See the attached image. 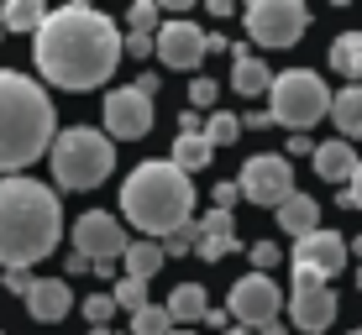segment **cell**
I'll return each instance as SVG.
<instances>
[{"mask_svg": "<svg viewBox=\"0 0 362 335\" xmlns=\"http://www.w3.org/2000/svg\"><path fill=\"white\" fill-rule=\"evenodd\" d=\"M37 73L58 90H95L105 84L121 63V32L110 16H100L95 6H58L47 11V21L37 27Z\"/></svg>", "mask_w": 362, "mask_h": 335, "instance_id": "1", "label": "cell"}, {"mask_svg": "<svg viewBox=\"0 0 362 335\" xmlns=\"http://www.w3.org/2000/svg\"><path fill=\"white\" fill-rule=\"evenodd\" d=\"M64 236V205L37 178H0V267L27 272Z\"/></svg>", "mask_w": 362, "mask_h": 335, "instance_id": "2", "label": "cell"}, {"mask_svg": "<svg viewBox=\"0 0 362 335\" xmlns=\"http://www.w3.org/2000/svg\"><path fill=\"white\" fill-rule=\"evenodd\" d=\"M53 100L37 79L16 68H0V178H16V168H32L53 147Z\"/></svg>", "mask_w": 362, "mask_h": 335, "instance_id": "3", "label": "cell"}, {"mask_svg": "<svg viewBox=\"0 0 362 335\" xmlns=\"http://www.w3.org/2000/svg\"><path fill=\"white\" fill-rule=\"evenodd\" d=\"M121 209H127V220L136 231H147V241H163L179 226H189L194 183H189V173L153 157V163L132 168V178L121 183Z\"/></svg>", "mask_w": 362, "mask_h": 335, "instance_id": "4", "label": "cell"}, {"mask_svg": "<svg viewBox=\"0 0 362 335\" xmlns=\"http://www.w3.org/2000/svg\"><path fill=\"white\" fill-rule=\"evenodd\" d=\"M53 178L58 189H100V183L110 178V168H116V147H110L105 131H90V126H69L53 136Z\"/></svg>", "mask_w": 362, "mask_h": 335, "instance_id": "5", "label": "cell"}, {"mask_svg": "<svg viewBox=\"0 0 362 335\" xmlns=\"http://www.w3.org/2000/svg\"><path fill=\"white\" fill-rule=\"evenodd\" d=\"M326 110H331V95H326V79L315 68L273 73V90H268V121L273 126H294V136H305V126H315Z\"/></svg>", "mask_w": 362, "mask_h": 335, "instance_id": "6", "label": "cell"}, {"mask_svg": "<svg viewBox=\"0 0 362 335\" xmlns=\"http://www.w3.org/2000/svg\"><path fill=\"white\" fill-rule=\"evenodd\" d=\"M310 27V11L299 0H252L247 6V37L257 47H294Z\"/></svg>", "mask_w": 362, "mask_h": 335, "instance_id": "7", "label": "cell"}, {"mask_svg": "<svg viewBox=\"0 0 362 335\" xmlns=\"http://www.w3.org/2000/svg\"><path fill=\"white\" fill-rule=\"evenodd\" d=\"M236 189H242V200H252V205H273V209H279V205L294 194V163H289L284 152H257L252 163L242 168Z\"/></svg>", "mask_w": 362, "mask_h": 335, "instance_id": "8", "label": "cell"}, {"mask_svg": "<svg viewBox=\"0 0 362 335\" xmlns=\"http://www.w3.org/2000/svg\"><path fill=\"white\" fill-rule=\"evenodd\" d=\"M127 231H121L116 215H105V209H84L79 220H74V252L90 257V262H121L127 257Z\"/></svg>", "mask_w": 362, "mask_h": 335, "instance_id": "9", "label": "cell"}, {"mask_svg": "<svg viewBox=\"0 0 362 335\" xmlns=\"http://www.w3.org/2000/svg\"><path fill=\"white\" fill-rule=\"evenodd\" d=\"M231 315L242 319V330H263L279 319V309H284V288L268 278V272H252V278H242L231 288Z\"/></svg>", "mask_w": 362, "mask_h": 335, "instance_id": "10", "label": "cell"}, {"mask_svg": "<svg viewBox=\"0 0 362 335\" xmlns=\"http://www.w3.org/2000/svg\"><path fill=\"white\" fill-rule=\"evenodd\" d=\"M153 126V95L127 84V90H110L105 95V136H116V142H136V136H147Z\"/></svg>", "mask_w": 362, "mask_h": 335, "instance_id": "11", "label": "cell"}, {"mask_svg": "<svg viewBox=\"0 0 362 335\" xmlns=\"http://www.w3.org/2000/svg\"><path fill=\"white\" fill-rule=\"evenodd\" d=\"M289 315L299 330L320 335L336 319V293L326 278H315V272H294V293H289Z\"/></svg>", "mask_w": 362, "mask_h": 335, "instance_id": "12", "label": "cell"}, {"mask_svg": "<svg viewBox=\"0 0 362 335\" xmlns=\"http://www.w3.org/2000/svg\"><path fill=\"white\" fill-rule=\"evenodd\" d=\"M346 252H352V246H346V236H336V231H310L305 241H294V272H315V278H336V272L346 267Z\"/></svg>", "mask_w": 362, "mask_h": 335, "instance_id": "13", "label": "cell"}, {"mask_svg": "<svg viewBox=\"0 0 362 335\" xmlns=\"http://www.w3.org/2000/svg\"><path fill=\"white\" fill-rule=\"evenodd\" d=\"M205 37L210 32H199V21L173 16V21L158 27V58H163L168 68H199V58H205Z\"/></svg>", "mask_w": 362, "mask_h": 335, "instance_id": "14", "label": "cell"}, {"mask_svg": "<svg viewBox=\"0 0 362 335\" xmlns=\"http://www.w3.org/2000/svg\"><path fill=\"white\" fill-rule=\"evenodd\" d=\"M74 309V293L64 278H32V293H27V315L37 319V325H58Z\"/></svg>", "mask_w": 362, "mask_h": 335, "instance_id": "15", "label": "cell"}, {"mask_svg": "<svg viewBox=\"0 0 362 335\" xmlns=\"http://www.w3.org/2000/svg\"><path fill=\"white\" fill-rule=\"evenodd\" d=\"M310 163H315V173H320L326 183H352V173H357L362 157L352 152V142H341V136H336V142H320L315 152H310Z\"/></svg>", "mask_w": 362, "mask_h": 335, "instance_id": "16", "label": "cell"}, {"mask_svg": "<svg viewBox=\"0 0 362 335\" xmlns=\"http://www.w3.org/2000/svg\"><path fill=\"white\" fill-rule=\"evenodd\" d=\"M231 90L242 95H268L273 90V68L263 63L257 53H242V47H231Z\"/></svg>", "mask_w": 362, "mask_h": 335, "instance_id": "17", "label": "cell"}, {"mask_svg": "<svg viewBox=\"0 0 362 335\" xmlns=\"http://www.w3.org/2000/svg\"><path fill=\"white\" fill-rule=\"evenodd\" d=\"M273 215H279V226H284V236H294V241H305L310 231H320V205L310 200V194H289V200H284L279 209H273Z\"/></svg>", "mask_w": 362, "mask_h": 335, "instance_id": "18", "label": "cell"}, {"mask_svg": "<svg viewBox=\"0 0 362 335\" xmlns=\"http://www.w3.org/2000/svg\"><path fill=\"white\" fill-rule=\"evenodd\" d=\"M331 121L341 126V142L362 136V84H346V90L331 95Z\"/></svg>", "mask_w": 362, "mask_h": 335, "instance_id": "19", "label": "cell"}, {"mask_svg": "<svg viewBox=\"0 0 362 335\" xmlns=\"http://www.w3.org/2000/svg\"><path fill=\"white\" fill-rule=\"evenodd\" d=\"M42 21H47L42 0H6V6H0V27H6V32H32L37 37Z\"/></svg>", "mask_w": 362, "mask_h": 335, "instance_id": "20", "label": "cell"}, {"mask_svg": "<svg viewBox=\"0 0 362 335\" xmlns=\"http://www.w3.org/2000/svg\"><path fill=\"white\" fill-rule=\"evenodd\" d=\"M210 157H216V147H210L205 131H199V136H179V142H173L168 163L179 168V173H199V168H210Z\"/></svg>", "mask_w": 362, "mask_h": 335, "instance_id": "21", "label": "cell"}, {"mask_svg": "<svg viewBox=\"0 0 362 335\" xmlns=\"http://www.w3.org/2000/svg\"><path fill=\"white\" fill-rule=\"evenodd\" d=\"M121 262H127V278L147 283V278H153L158 267H163V241H132Z\"/></svg>", "mask_w": 362, "mask_h": 335, "instance_id": "22", "label": "cell"}, {"mask_svg": "<svg viewBox=\"0 0 362 335\" xmlns=\"http://www.w3.org/2000/svg\"><path fill=\"white\" fill-rule=\"evenodd\" d=\"M168 319H205L210 315V304H205V288L199 283H179V288L168 293Z\"/></svg>", "mask_w": 362, "mask_h": 335, "instance_id": "23", "label": "cell"}, {"mask_svg": "<svg viewBox=\"0 0 362 335\" xmlns=\"http://www.w3.org/2000/svg\"><path fill=\"white\" fill-rule=\"evenodd\" d=\"M331 68L346 79H362V32H341L331 42Z\"/></svg>", "mask_w": 362, "mask_h": 335, "instance_id": "24", "label": "cell"}, {"mask_svg": "<svg viewBox=\"0 0 362 335\" xmlns=\"http://www.w3.org/2000/svg\"><path fill=\"white\" fill-rule=\"evenodd\" d=\"M199 131H205V142H210V147H226V142H236V136H242V121L226 116V110H216V116H210Z\"/></svg>", "mask_w": 362, "mask_h": 335, "instance_id": "25", "label": "cell"}, {"mask_svg": "<svg viewBox=\"0 0 362 335\" xmlns=\"http://www.w3.org/2000/svg\"><path fill=\"white\" fill-rule=\"evenodd\" d=\"M168 330H173V319H168V309H158V304H147V309L132 315V335H168Z\"/></svg>", "mask_w": 362, "mask_h": 335, "instance_id": "26", "label": "cell"}, {"mask_svg": "<svg viewBox=\"0 0 362 335\" xmlns=\"http://www.w3.org/2000/svg\"><path fill=\"white\" fill-rule=\"evenodd\" d=\"M110 299H116V309H147V283H136V278H121L116 288H110Z\"/></svg>", "mask_w": 362, "mask_h": 335, "instance_id": "27", "label": "cell"}, {"mask_svg": "<svg viewBox=\"0 0 362 335\" xmlns=\"http://www.w3.org/2000/svg\"><path fill=\"white\" fill-rule=\"evenodd\" d=\"M168 252H199V226H194V220H189V226H179V231H173V236H163V257Z\"/></svg>", "mask_w": 362, "mask_h": 335, "instance_id": "28", "label": "cell"}, {"mask_svg": "<svg viewBox=\"0 0 362 335\" xmlns=\"http://www.w3.org/2000/svg\"><path fill=\"white\" fill-rule=\"evenodd\" d=\"M132 32L158 37V0H136V6H132Z\"/></svg>", "mask_w": 362, "mask_h": 335, "instance_id": "29", "label": "cell"}, {"mask_svg": "<svg viewBox=\"0 0 362 335\" xmlns=\"http://www.w3.org/2000/svg\"><path fill=\"white\" fill-rule=\"evenodd\" d=\"M231 252H236L231 236H199V257H205V262H221V257H231Z\"/></svg>", "mask_w": 362, "mask_h": 335, "instance_id": "30", "label": "cell"}, {"mask_svg": "<svg viewBox=\"0 0 362 335\" xmlns=\"http://www.w3.org/2000/svg\"><path fill=\"white\" fill-rule=\"evenodd\" d=\"M84 315H90V325L100 330L110 315H116V299H110V293H95V299H84Z\"/></svg>", "mask_w": 362, "mask_h": 335, "instance_id": "31", "label": "cell"}, {"mask_svg": "<svg viewBox=\"0 0 362 335\" xmlns=\"http://www.w3.org/2000/svg\"><path fill=\"white\" fill-rule=\"evenodd\" d=\"M279 241H252V262H257V272H268V267H279Z\"/></svg>", "mask_w": 362, "mask_h": 335, "instance_id": "32", "label": "cell"}, {"mask_svg": "<svg viewBox=\"0 0 362 335\" xmlns=\"http://www.w3.org/2000/svg\"><path fill=\"white\" fill-rule=\"evenodd\" d=\"M121 53H132V58H147V53H158V37H147V32H132V37H121Z\"/></svg>", "mask_w": 362, "mask_h": 335, "instance_id": "33", "label": "cell"}, {"mask_svg": "<svg viewBox=\"0 0 362 335\" xmlns=\"http://www.w3.org/2000/svg\"><path fill=\"white\" fill-rule=\"evenodd\" d=\"M199 236H231V215L226 209H210V215L199 220Z\"/></svg>", "mask_w": 362, "mask_h": 335, "instance_id": "34", "label": "cell"}, {"mask_svg": "<svg viewBox=\"0 0 362 335\" xmlns=\"http://www.w3.org/2000/svg\"><path fill=\"white\" fill-rule=\"evenodd\" d=\"M189 105H194V110L216 105V84H210V79H194V84H189Z\"/></svg>", "mask_w": 362, "mask_h": 335, "instance_id": "35", "label": "cell"}, {"mask_svg": "<svg viewBox=\"0 0 362 335\" xmlns=\"http://www.w3.org/2000/svg\"><path fill=\"white\" fill-rule=\"evenodd\" d=\"M236 200H242V189H236V183H216V209H226V215H231Z\"/></svg>", "mask_w": 362, "mask_h": 335, "instance_id": "36", "label": "cell"}, {"mask_svg": "<svg viewBox=\"0 0 362 335\" xmlns=\"http://www.w3.org/2000/svg\"><path fill=\"white\" fill-rule=\"evenodd\" d=\"M6 293H21V299H27L32 293V272H6Z\"/></svg>", "mask_w": 362, "mask_h": 335, "instance_id": "37", "label": "cell"}, {"mask_svg": "<svg viewBox=\"0 0 362 335\" xmlns=\"http://www.w3.org/2000/svg\"><path fill=\"white\" fill-rule=\"evenodd\" d=\"M352 209H362V163H357V173H352V183H346V194H341Z\"/></svg>", "mask_w": 362, "mask_h": 335, "instance_id": "38", "label": "cell"}, {"mask_svg": "<svg viewBox=\"0 0 362 335\" xmlns=\"http://www.w3.org/2000/svg\"><path fill=\"white\" fill-rule=\"evenodd\" d=\"M310 152H315V147H310V136H294V142H289V157H310Z\"/></svg>", "mask_w": 362, "mask_h": 335, "instance_id": "39", "label": "cell"}, {"mask_svg": "<svg viewBox=\"0 0 362 335\" xmlns=\"http://www.w3.org/2000/svg\"><path fill=\"white\" fill-rule=\"evenodd\" d=\"M69 272H95L90 257H79V252H69Z\"/></svg>", "mask_w": 362, "mask_h": 335, "instance_id": "40", "label": "cell"}, {"mask_svg": "<svg viewBox=\"0 0 362 335\" xmlns=\"http://www.w3.org/2000/svg\"><path fill=\"white\" fill-rule=\"evenodd\" d=\"M257 335H284V330H279V325H263V330H257Z\"/></svg>", "mask_w": 362, "mask_h": 335, "instance_id": "41", "label": "cell"}, {"mask_svg": "<svg viewBox=\"0 0 362 335\" xmlns=\"http://www.w3.org/2000/svg\"><path fill=\"white\" fill-rule=\"evenodd\" d=\"M226 335H257V330H226Z\"/></svg>", "mask_w": 362, "mask_h": 335, "instance_id": "42", "label": "cell"}, {"mask_svg": "<svg viewBox=\"0 0 362 335\" xmlns=\"http://www.w3.org/2000/svg\"><path fill=\"white\" fill-rule=\"evenodd\" d=\"M90 335H110V330H105V325H100V330H90Z\"/></svg>", "mask_w": 362, "mask_h": 335, "instance_id": "43", "label": "cell"}, {"mask_svg": "<svg viewBox=\"0 0 362 335\" xmlns=\"http://www.w3.org/2000/svg\"><path fill=\"white\" fill-rule=\"evenodd\" d=\"M168 335H189V330H168Z\"/></svg>", "mask_w": 362, "mask_h": 335, "instance_id": "44", "label": "cell"}, {"mask_svg": "<svg viewBox=\"0 0 362 335\" xmlns=\"http://www.w3.org/2000/svg\"><path fill=\"white\" fill-rule=\"evenodd\" d=\"M357 283H362V267H357Z\"/></svg>", "mask_w": 362, "mask_h": 335, "instance_id": "45", "label": "cell"}, {"mask_svg": "<svg viewBox=\"0 0 362 335\" xmlns=\"http://www.w3.org/2000/svg\"><path fill=\"white\" fill-rule=\"evenodd\" d=\"M0 37H6V27H0Z\"/></svg>", "mask_w": 362, "mask_h": 335, "instance_id": "46", "label": "cell"}, {"mask_svg": "<svg viewBox=\"0 0 362 335\" xmlns=\"http://www.w3.org/2000/svg\"><path fill=\"white\" fill-rule=\"evenodd\" d=\"M352 335H362V330H352Z\"/></svg>", "mask_w": 362, "mask_h": 335, "instance_id": "47", "label": "cell"}]
</instances>
